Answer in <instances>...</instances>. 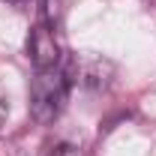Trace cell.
<instances>
[{"instance_id":"1","label":"cell","mask_w":156,"mask_h":156,"mask_svg":"<svg viewBox=\"0 0 156 156\" xmlns=\"http://www.w3.org/2000/svg\"><path fill=\"white\" fill-rule=\"evenodd\" d=\"M72 93V78L66 63L60 60L57 66L36 69L30 81V114L36 123H54L60 111L66 108V99Z\"/></svg>"},{"instance_id":"2","label":"cell","mask_w":156,"mask_h":156,"mask_svg":"<svg viewBox=\"0 0 156 156\" xmlns=\"http://www.w3.org/2000/svg\"><path fill=\"white\" fill-rule=\"evenodd\" d=\"M66 69L72 78V87L81 84L87 90H102L114 78V63L105 57H96V54H75L66 60Z\"/></svg>"},{"instance_id":"3","label":"cell","mask_w":156,"mask_h":156,"mask_svg":"<svg viewBox=\"0 0 156 156\" xmlns=\"http://www.w3.org/2000/svg\"><path fill=\"white\" fill-rule=\"evenodd\" d=\"M27 57L33 60L36 69H48V66H57L63 54H60V45H57V36L51 30V24L39 21L36 27L30 30L27 36Z\"/></svg>"},{"instance_id":"4","label":"cell","mask_w":156,"mask_h":156,"mask_svg":"<svg viewBox=\"0 0 156 156\" xmlns=\"http://www.w3.org/2000/svg\"><path fill=\"white\" fill-rule=\"evenodd\" d=\"M48 156H81V150H78L75 144H57Z\"/></svg>"},{"instance_id":"5","label":"cell","mask_w":156,"mask_h":156,"mask_svg":"<svg viewBox=\"0 0 156 156\" xmlns=\"http://www.w3.org/2000/svg\"><path fill=\"white\" fill-rule=\"evenodd\" d=\"M6 117H9V99H6V90L0 87V126L6 123Z\"/></svg>"},{"instance_id":"6","label":"cell","mask_w":156,"mask_h":156,"mask_svg":"<svg viewBox=\"0 0 156 156\" xmlns=\"http://www.w3.org/2000/svg\"><path fill=\"white\" fill-rule=\"evenodd\" d=\"M9 3H18V0H9Z\"/></svg>"}]
</instances>
